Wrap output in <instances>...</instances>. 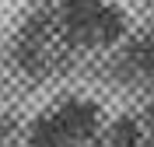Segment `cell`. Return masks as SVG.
<instances>
[{
	"label": "cell",
	"instance_id": "obj_2",
	"mask_svg": "<svg viewBox=\"0 0 154 147\" xmlns=\"http://www.w3.org/2000/svg\"><path fill=\"white\" fill-rule=\"evenodd\" d=\"M102 130L105 109L95 98L70 95L35 112L25 126V140L28 147H91L102 140Z\"/></svg>",
	"mask_w": 154,
	"mask_h": 147
},
{
	"label": "cell",
	"instance_id": "obj_4",
	"mask_svg": "<svg viewBox=\"0 0 154 147\" xmlns=\"http://www.w3.org/2000/svg\"><path fill=\"white\" fill-rule=\"evenodd\" d=\"M119 70L130 81L154 84V35H133L123 42L119 53Z\"/></svg>",
	"mask_w": 154,
	"mask_h": 147
},
{
	"label": "cell",
	"instance_id": "obj_3",
	"mask_svg": "<svg viewBox=\"0 0 154 147\" xmlns=\"http://www.w3.org/2000/svg\"><path fill=\"white\" fill-rule=\"evenodd\" d=\"M56 11L81 53H105L130 39V14L116 0H63Z\"/></svg>",
	"mask_w": 154,
	"mask_h": 147
},
{
	"label": "cell",
	"instance_id": "obj_1",
	"mask_svg": "<svg viewBox=\"0 0 154 147\" xmlns=\"http://www.w3.org/2000/svg\"><path fill=\"white\" fill-rule=\"evenodd\" d=\"M81 49L74 46L70 32L63 28L60 11H38L32 14L14 35V63L32 81H49L67 74Z\"/></svg>",
	"mask_w": 154,
	"mask_h": 147
},
{
	"label": "cell",
	"instance_id": "obj_6",
	"mask_svg": "<svg viewBox=\"0 0 154 147\" xmlns=\"http://www.w3.org/2000/svg\"><path fill=\"white\" fill-rule=\"evenodd\" d=\"M140 116H144V126H147V137H151V147H154V102H151V105L144 109V112H140Z\"/></svg>",
	"mask_w": 154,
	"mask_h": 147
},
{
	"label": "cell",
	"instance_id": "obj_5",
	"mask_svg": "<svg viewBox=\"0 0 154 147\" xmlns=\"http://www.w3.org/2000/svg\"><path fill=\"white\" fill-rule=\"evenodd\" d=\"M102 144L105 147H151V137H147L144 116H116L105 119V130H102Z\"/></svg>",
	"mask_w": 154,
	"mask_h": 147
}]
</instances>
